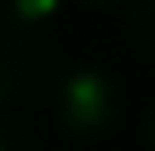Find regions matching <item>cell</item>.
Returning <instances> with one entry per match:
<instances>
[{"instance_id": "obj_1", "label": "cell", "mask_w": 155, "mask_h": 151, "mask_svg": "<svg viewBox=\"0 0 155 151\" xmlns=\"http://www.w3.org/2000/svg\"><path fill=\"white\" fill-rule=\"evenodd\" d=\"M119 108H123V90L116 76L97 65H76L54 86V119L76 140L105 137L116 126Z\"/></svg>"}, {"instance_id": "obj_2", "label": "cell", "mask_w": 155, "mask_h": 151, "mask_svg": "<svg viewBox=\"0 0 155 151\" xmlns=\"http://www.w3.org/2000/svg\"><path fill=\"white\" fill-rule=\"evenodd\" d=\"M61 0H0V18L11 25H40L54 18Z\"/></svg>"}, {"instance_id": "obj_3", "label": "cell", "mask_w": 155, "mask_h": 151, "mask_svg": "<svg viewBox=\"0 0 155 151\" xmlns=\"http://www.w3.org/2000/svg\"><path fill=\"white\" fill-rule=\"evenodd\" d=\"M126 29H130L134 47L141 54L155 58V0H134L130 18H126Z\"/></svg>"}, {"instance_id": "obj_4", "label": "cell", "mask_w": 155, "mask_h": 151, "mask_svg": "<svg viewBox=\"0 0 155 151\" xmlns=\"http://www.w3.org/2000/svg\"><path fill=\"white\" fill-rule=\"evenodd\" d=\"M0 151H25V130L11 115H0Z\"/></svg>"}, {"instance_id": "obj_5", "label": "cell", "mask_w": 155, "mask_h": 151, "mask_svg": "<svg viewBox=\"0 0 155 151\" xmlns=\"http://www.w3.org/2000/svg\"><path fill=\"white\" fill-rule=\"evenodd\" d=\"M11 94H15V69L0 58V104H4Z\"/></svg>"}, {"instance_id": "obj_6", "label": "cell", "mask_w": 155, "mask_h": 151, "mask_svg": "<svg viewBox=\"0 0 155 151\" xmlns=\"http://www.w3.org/2000/svg\"><path fill=\"white\" fill-rule=\"evenodd\" d=\"M144 140H148V148L155 151V104L144 112Z\"/></svg>"}, {"instance_id": "obj_7", "label": "cell", "mask_w": 155, "mask_h": 151, "mask_svg": "<svg viewBox=\"0 0 155 151\" xmlns=\"http://www.w3.org/2000/svg\"><path fill=\"white\" fill-rule=\"evenodd\" d=\"M83 7H116V4H123V0H79Z\"/></svg>"}]
</instances>
